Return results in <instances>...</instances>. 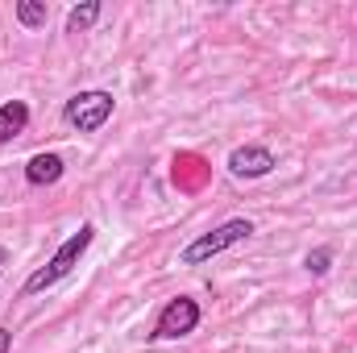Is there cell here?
Masks as SVG:
<instances>
[{"instance_id":"1","label":"cell","mask_w":357,"mask_h":353,"mask_svg":"<svg viewBox=\"0 0 357 353\" xmlns=\"http://www.w3.org/2000/svg\"><path fill=\"white\" fill-rule=\"evenodd\" d=\"M91 241H96V225H79V233H71V237L54 250V258H50V262L38 266V270L25 278V287H21V291H25V295H42V291H50L54 283H63V278L79 266V258L88 254Z\"/></svg>"},{"instance_id":"2","label":"cell","mask_w":357,"mask_h":353,"mask_svg":"<svg viewBox=\"0 0 357 353\" xmlns=\"http://www.w3.org/2000/svg\"><path fill=\"white\" fill-rule=\"evenodd\" d=\"M250 237H254V220L233 216V220L216 225L212 233H199V237H195V241L178 254V262H183V266H204V262H212V258H220L225 250H233V246L250 241Z\"/></svg>"},{"instance_id":"3","label":"cell","mask_w":357,"mask_h":353,"mask_svg":"<svg viewBox=\"0 0 357 353\" xmlns=\"http://www.w3.org/2000/svg\"><path fill=\"white\" fill-rule=\"evenodd\" d=\"M112 108H116L112 91L88 88V91H75V96L63 104V121H67L71 129H79V133H96V129H104V125H108Z\"/></svg>"},{"instance_id":"4","label":"cell","mask_w":357,"mask_h":353,"mask_svg":"<svg viewBox=\"0 0 357 353\" xmlns=\"http://www.w3.org/2000/svg\"><path fill=\"white\" fill-rule=\"evenodd\" d=\"M199 320H204V312H199V303L191 299V295H175L162 312H158V324H154V341H178V337H191L195 329H199Z\"/></svg>"},{"instance_id":"5","label":"cell","mask_w":357,"mask_h":353,"mask_svg":"<svg viewBox=\"0 0 357 353\" xmlns=\"http://www.w3.org/2000/svg\"><path fill=\"white\" fill-rule=\"evenodd\" d=\"M274 167H278V158L266 146H237L229 154V175L233 179H266Z\"/></svg>"},{"instance_id":"6","label":"cell","mask_w":357,"mask_h":353,"mask_svg":"<svg viewBox=\"0 0 357 353\" xmlns=\"http://www.w3.org/2000/svg\"><path fill=\"white\" fill-rule=\"evenodd\" d=\"M67 171V163H63V154H33L29 163H25V183L29 187H54L59 179Z\"/></svg>"},{"instance_id":"7","label":"cell","mask_w":357,"mask_h":353,"mask_svg":"<svg viewBox=\"0 0 357 353\" xmlns=\"http://www.w3.org/2000/svg\"><path fill=\"white\" fill-rule=\"evenodd\" d=\"M25 125H29V104L25 100H4L0 104V146L13 142V137H21Z\"/></svg>"},{"instance_id":"8","label":"cell","mask_w":357,"mask_h":353,"mask_svg":"<svg viewBox=\"0 0 357 353\" xmlns=\"http://www.w3.org/2000/svg\"><path fill=\"white\" fill-rule=\"evenodd\" d=\"M100 13H104L100 0H84V4H75V8L67 13V33H88L91 25L100 21Z\"/></svg>"},{"instance_id":"9","label":"cell","mask_w":357,"mask_h":353,"mask_svg":"<svg viewBox=\"0 0 357 353\" xmlns=\"http://www.w3.org/2000/svg\"><path fill=\"white\" fill-rule=\"evenodd\" d=\"M17 21H21V29H46V21H50V8L42 4V0H17Z\"/></svg>"},{"instance_id":"10","label":"cell","mask_w":357,"mask_h":353,"mask_svg":"<svg viewBox=\"0 0 357 353\" xmlns=\"http://www.w3.org/2000/svg\"><path fill=\"white\" fill-rule=\"evenodd\" d=\"M303 266H307V270H312L316 278H320V274H328V270H333V250H328V246H320V250H312V254L303 258Z\"/></svg>"},{"instance_id":"11","label":"cell","mask_w":357,"mask_h":353,"mask_svg":"<svg viewBox=\"0 0 357 353\" xmlns=\"http://www.w3.org/2000/svg\"><path fill=\"white\" fill-rule=\"evenodd\" d=\"M13 350V333H8V329H0V353H8Z\"/></svg>"}]
</instances>
